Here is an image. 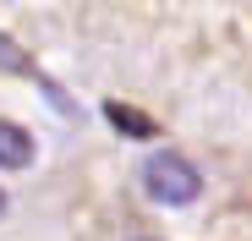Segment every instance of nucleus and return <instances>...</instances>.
Returning a JSON list of instances; mask_svg holds the SVG:
<instances>
[{
    "label": "nucleus",
    "instance_id": "1",
    "mask_svg": "<svg viewBox=\"0 0 252 241\" xmlns=\"http://www.w3.org/2000/svg\"><path fill=\"white\" fill-rule=\"evenodd\" d=\"M143 186H148V197L181 209V203H192V197L203 192V176L192 170V159H181L176 148H159V153L143 159Z\"/></svg>",
    "mask_w": 252,
    "mask_h": 241
},
{
    "label": "nucleus",
    "instance_id": "2",
    "mask_svg": "<svg viewBox=\"0 0 252 241\" xmlns=\"http://www.w3.org/2000/svg\"><path fill=\"white\" fill-rule=\"evenodd\" d=\"M33 165V132L17 120H0V170H22Z\"/></svg>",
    "mask_w": 252,
    "mask_h": 241
},
{
    "label": "nucleus",
    "instance_id": "3",
    "mask_svg": "<svg viewBox=\"0 0 252 241\" xmlns=\"http://www.w3.org/2000/svg\"><path fill=\"white\" fill-rule=\"evenodd\" d=\"M104 115H110V126L132 132V137H143V143H148V137H159V126H154L143 110H132V104H115V99H110V104H104Z\"/></svg>",
    "mask_w": 252,
    "mask_h": 241
},
{
    "label": "nucleus",
    "instance_id": "4",
    "mask_svg": "<svg viewBox=\"0 0 252 241\" xmlns=\"http://www.w3.org/2000/svg\"><path fill=\"white\" fill-rule=\"evenodd\" d=\"M0 214H6V192H0Z\"/></svg>",
    "mask_w": 252,
    "mask_h": 241
}]
</instances>
